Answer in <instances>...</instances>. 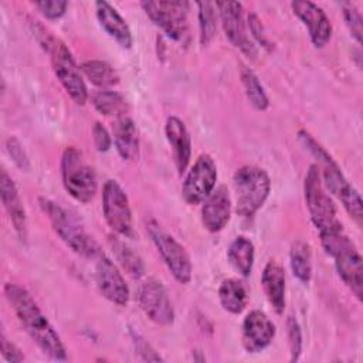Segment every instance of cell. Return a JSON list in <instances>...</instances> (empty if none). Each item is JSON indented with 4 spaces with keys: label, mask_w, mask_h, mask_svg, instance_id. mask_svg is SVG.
<instances>
[{
    "label": "cell",
    "mask_w": 363,
    "mask_h": 363,
    "mask_svg": "<svg viewBox=\"0 0 363 363\" xmlns=\"http://www.w3.org/2000/svg\"><path fill=\"white\" fill-rule=\"evenodd\" d=\"M288 328V339L291 349V360H298L302 350V333L298 322L291 316L286 323Z\"/></svg>",
    "instance_id": "34"
},
{
    "label": "cell",
    "mask_w": 363,
    "mask_h": 363,
    "mask_svg": "<svg viewBox=\"0 0 363 363\" xmlns=\"http://www.w3.org/2000/svg\"><path fill=\"white\" fill-rule=\"evenodd\" d=\"M7 150L13 159V162L21 169V170H28L30 162L28 157L21 146V143L16 138H9L7 139Z\"/></svg>",
    "instance_id": "35"
},
{
    "label": "cell",
    "mask_w": 363,
    "mask_h": 363,
    "mask_svg": "<svg viewBox=\"0 0 363 363\" xmlns=\"http://www.w3.org/2000/svg\"><path fill=\"white\" fill-rule=\"evenodd\" d=\"M218 299L224 311L233 315H238L247 306L248 292L241 281L235 278H228L224 279L218 288Z\"/></svg>",
    "instance_id": "25"
},
{
    "label": "cell",
    "mask_w": 363,
    "mask_h": 363,
    "mask_svg": "<svg viewBox=\"0 0 363 363\" xmlns=\"http://www.w3.org/2000/svg\"><path fill=\"white\" fill-rule=\"evenodd\" d=\"M0 196L3 206L13 223V227L17 235L21 240L27 238V216L20 199L18 190L13 182V179L7 174L6 170H1L0 176Z\"/></svg>",
    "instance_id": "20"
},
{
    "label": "cell",
    "mask_w": 363,
    "mask_h": 363,
    "mask_svg": "<svg viewBox=\"0 0 363 363\" xmlns=\"http://www.w3.org/2000/svg\"><path fill=\"white\" fill-rule=\"evenodd\" d=\"M294 14L306 26L309 38L316 48L325 47L332 37V23L326 13L315 3L296 0L291 3Z\"/></svg>",
    "instance_id": "16"
},
{
    "label": "cell",
    "mask_w": 363,
    "mask_h": 363,
    "mask_svg": "<svg viewBox=\"0 0 363 363\" xmlns=\"http://www.w3.org/2000/svg\"><path fill=\"white\" fill-rule=\"evenodd\" d=\"M92 138H94V145L96 147L98 152H108L111 145H112V138L109 135V132L106 130V128L96 122L92 128Z\"/></svg>",
    "instance_id": "36"
},
{
    "label": "cell",
    "mask_w": 363,
    "mask_h": 363,
    "mask_svg": "<svg viewBox=\"0 0 363 363\" xmlns=\"http://www.w3.org/2000/svg\"><path fill=\"white\" fill-rule=\"evenodd\" d=\"M38 203L50 218L52 230L75 254L94 259L102 252L98 242L85 231L84 225L71 211L45 197H40Z\"/></svg>",
    "instance_id": "4"
},
{
    "label": "cell",
    "mask_w": 363,
    "mask_h": 363,
    "mask_svg": "<svg viewBox=\"0 0 363 363\" xmlns=\"http://www.w3.org/2000/svg\"><path fill=\"white\" fill-rule=\"evenodd\" d=\"M102 213L106 224L113 233L126 238L135 235L129 199L116 180L109 179L104 183Z\"/></svg>",
    "instance_id": "11"
},
{
    "label": "cell",
    "mask_w": 363,
    "mask_h": 363,
    "mask_svg": "<svg viewBox=\"0 0 363 363\" xmlns=\"http://www.w3.org/2000/svg\"><path fill=\"white\" fill-rule=\"evenodd\" d=\"M41 33L43 34H37V35H40L38 40L41 45L50 54L55 77L58 78V81L61 82L62 88L69 95V98L75 104L84 105L88 99V91L82 79L81 69L77 65L71 51L60 38L52 37L43 27H41Z\"/></svg>",
    "instance_id": "5"
},
{
    "label": "cell",
    "mask_w": 363,
    "mask_h": 363,
    "mask_svg": "<svg viewBox=\"0 0 363 363\" xmlns=\"http://www.w3.org/2000/svg\"><path fill=\"white\" fill-rule=\"evenodd\" d=\"M166 139L173 150V159L179 174H183L191 159V140L184 122L177 116H169L164 125Z\"/></svg>",
    "instance_id": "19"
},
{
    "label": "cell",
    "mask_w": 363,
    "mask_h": 363,
    "mask_svg": "<svg viewBox=\"0 0 363 363\" xmlns=\"http://www.w3.org/2000/svg\"><path fill=\"white\" fill-rule=\"evenodd\" d=\"M217 182V166L214 159L203 153L200 155L190 170L187 172L182 196L187 204H199L206 200V197L214 190Z\"/></svg>",
    "instance_id": "12"
},
{
    "label": "cell",
    "mask_w": 363,
    "mask_h": 363,
    "mask_svg": "<svg viewBox=\"0 0 363 363\" xmlns=\"http://www.w3.org/2000/svg\"><path fill=\"white\" fill-rule=\"evenodd\" d=\"M95 13L101 27L123 48H130L133 44V37L130 28L125 18L118 13V10L108 1H96Z\"/></svg>",
    "instance_id": "21"
},
{
    "label": "cell",
    "mask_w": 363,
    "mask_h": 363,
    "mask_svg": "<svg viewBox=\"0 0 363 363\" xmlns=\"http://www.w3.org/2000/svg\"><path fill=\"white\" fill-rule=\"evenodd\" d=\"M235 193V211L241 217L254 216L265 203L271 191L268 173L252 164L241 166L233 176Z\"/></svg>",
    "instance_id": "6"
},
{
    "label": "cell",
    "mask_w": 363,
    "mask_h": 363,
    "mask_svg": "<svg viewBox=\"0 0 363 363\" xmlns=\"http://www.w3.org/2000/svg\"><path fill=\"white\" fill-rule=\"evenodd\" d=\"M240 78L245 91V95L250 101V104L257 111H265L269 106V99L265 94V89L262 84L259 82L258 77L245 65H241L240 68Z\"/></svg>",
    "instance_id": "30"
},
{
    "label": "cell",
    "mask_w": 363,
    "mask_h": 363,
    "mask_svg": "<svg viewBox=\"0 0 363 363\" xmlns=\"http://www.w3.org/2000/svg\"><path fill=\"white\" fill-rule=\"evenodd\" d=\"M81 72L98 88H109L119 82V75L115 68L106 61L101 60H89L81 64Z\"/></svg>",
    "instance_id": "26"
},
{
    "label": "cell",
    "mask_w": 363,
    "mask_h": 363,
    "mask_svg": "<svg viewBox=\"0 0 363 363\" xmlns=\"http://www.w3.org/2000/svg\"><path fill=\"white\" fill-rule=\"evenodd\" d=\"M199 7V27H200V43L208 45L216 35L217 30V14L216 4L210 1L197 3Z\"/></svg>",
    "instance_id": "31"
},
{
    "label": "cell",
    "mask_w": 363,
    "mask_h": 363,
    "mask_svg": "<svg viewBox=\"0 0 363 363\" xmlns=\"http://www.w3.org/2000/svg\"><path fill=\"white\" fill-rule=\"evenodd\" d=\"M113 142L119 156L128 162H136L139 157V138L135 122L123 115L116 118L113 126Z\"/></svg>",
    "instance_id": "23"
},
{
    "label": "cell",
    "mask_w": 363,
    "mask_h": 363,
    "mask_svg": "<svg viewBox=\"0 0 363 363\" xmlns=\"http://www.w3.org/2000/svg\"><path fill=\"white\" fill-rule=\"evenodd\" d=\"M322 247L335 259L339 278L352 291L359 302L363 299L362 255L343 230L319 234Z\"/></svg>",
    "instance_id": "3"
},
{
    "label": "cell",
    "mask_w": 363,
    "mask_h": 363,
    "mask_svg": "<svg viewBox=\"0 0 363 363\" xmlns=\"http://www.w3.org/2000/svg\"><path fill=\"white\" fill-rule=\"evenodd\" d=\"M109 245L121 264V267L133 278H140L145 274V265L142 262V258L123 241L119 238L109 235Z\"/></svg>",
    "instance_id": "28"
},
{
    "label": "cell",
    "mask_w": 363,
    "mask_h": 363,
    "mask_svg": "<svg viewBox=\"0 0 363 363\" xmlns=\"http://www.w3.org/2000/svg\"><path fill=\"white\" fill-rule=\"evenodd\" d=\"M94 261V278L99 292L112 303L126 306L129 302V288L118 267L104 252L96 255Z\"/></svg>",
    "instance_id": "14"
},
{
    "label": "cell",
    "mask_w": 363,
    "mask_h": 363,
    "mask_svg": "<svg viewBox=\"0 0 363 363\" xmlns=\"http://www.w3.org/2000/svg\"><path fill=\"white\" fill-rule=\"evenodd\" d=\"M216 9H218L221 26L230 43L240 48L245 55L255 57L257 50L247 35L242 4L238 1H218L216 3Z\"/></svg>",
    "instance_id": "15"
},
{
    "label": "cell",
    "mask_w": 363,
    "mask_h": 363,
    "mask_svg": "<svg viewBox=\"0 0 363 363\" xmlns=\"http://www.w3.org/2000/svg\"><path fill=\"white\" fill-rule=\"evenodd\" d=\"M231 217V197L224 186L214 189L201 207V223L210 233L221 231Z\"/></svg>",
    "instance_id": "18"
},
{
    "label": "cell",
    "mask_w": 363,
    "mask_h": 363,
    "mask_svg": "<svg viewBox=\"0 0 363 363\" xmlns=\"http://www.w3.org/2000/svg\"><path fill=\"white\" fill-rule=\"evenodd\" d=\"M261 285L274 311L281 315L285 309V271L281 264L271 259L262 269Z\"/></svg>",
    "instance_id": "22"
},
{
    "label": "cell",
    "mask_w": 363,
    "mask_h": 363,
    "mask_svg": "<svg viewBox=\"0 0 363 363\" xmlns=\"http://www.w3.org/2000/svg\"><path fill=\"white\" fill-rule=\"evenodd\" d=\"M92 105L94 108L105 115V116H116L121 118L125 115L128 106H126V101L125 98L115 91H109V89H101L96 91L92 98Z\"/></svg>",
    "instance_id": "29"
},
{
    "label": "cell",
    "mask_w": 363,
    "mask_h": 363,
    "mask_svg": "<svg viewBox=\"0 0 363 363\" xmlns=\"http://www.w3.org/2000/svg\"><path fill=\"white\" fill-rule=\"evenodd\" d=\"M139 305L143 313L156 325L169 326L174 320V311L166 288L156 278H147L139 289Z\"/></svg>",
    "instance_id": "13"
},
{
    "label": "cell",
    "mask_w": 363,
    "mask_h": 363,
    "mask_svg": "<svg viewBox=\"0 0 363 363\" xmlns=\"http://www.w3.org/2000/svg\"><path fill=\"white\" fill-rule=\"evenodd\" d=\"M254 244L244 235L235 237L227 250V258L231 267L242 277H250L254 265Z\"/></svg>",
    "instance_id": "24"
},
{
    "label": "cell",
    "mask_w": 363,
    "mask_h": 363,
    "mask_svg": "<svg viewBox=\"0 0 363 363\" xmlns=\"http://www.w3.org/2000/svg\"><path fill=\"white\" fill-rule=\"evenodd\" d=\"M142 9L147 17L160 27L164 34L173 41L179 43L183 47H187L190 43V26L187 20L189 3L186 1H142Z\"/></svg>",
    "instance_id": "9"
},
{
    "label": "cell",
    "mask_w": 363,
    "mask_h": 363,
    "mask_svg": "<svg viewBox=\"0 0 363 363\" xmlns=\"http://www.w3.org/2000/svg\"><path fill=\"white\" fill-rule=\"evenodd\" d=\"M299 142L316 157L319 163V173L322 183L326 189V191H330L333 196H336L349 216L357 223V225H362L363 221V203L360 199V194L357 190L346 180L343 176L340 167L333 160V157L312 138V135L303 129L298 132Z\"/></svg>",
    "instance_id": "2"
},
{
    "label": "cell",
    "mask_w": 363,
    "mask_h": 363,
    "mask_svg": "<svg viewBox=\"0 0 363 363\" xmlns=\"http://www.w3.org/2000/svg\"><path fill=\"white\" fill-rule=\"evenodd\" d=\"M343 18L346 23V27L350 31V35L357 41V44L362 43V35H363V27H362V14L357 10V7L352 3H343Z\"/></svg>",
    "instance_id": "32"
},
{
    "label": "cell",
    "mask_w": 363,
    "mask_h": 363,
    "mask_svg": "<svg viewBox=\"0 0 363 363\" xmlns=\"http://www.w3.org/2000/svg\"><path fill=\"white\" fill-rule=\"evenodd\" d=\"M248 26H250V30H251L254 38H255L262 47L269 48V41H268V38H267V35H265L264 27H262L261 20L258 18L257 14L251 13V14L248 16Z\"/></svg>",
    "instance_id": "38"
},
{
    "label": "cell",
    "mask_w": 363,
    "mask_h": 363,
    "mask_svg": "<svg viewBox=\"0 0 363 363\" xmlns=\"http://www.w3.org/2000/svg\"><path fill=\"white\" fill-rule=\"evenodd\" d=\"M133 342H135L136 350H138L140 354H143V359H145V360H152V359H150V356L147 354V352H150V353H155V350H153V349H152V347H150V346L146 343V340H145V339H142L140 336H138V335H136ZM155 354H156V353H155Z\"/></svg>",
    "instance_id": "39"
},
{
    "label": "cell",
    "mask_w": 363,
    "mask_h": 363,
    "mask_svg": "<svg viewBox=\"0 0 363 363\" xmlns=\"http://www.w3.org/2000/svg\"><path fill=\"white\" fill-rule=\"evenodd\" d=\"M147 233L160 254L167 269L179 284H189L191 281V261L184 247L169 233H166L160 224L155 220L146 223Z\"/></svg>",
    "instance_id": "10"
},
{
    "label": "cell",
    "mask_w": 363,
    "mask_h": 363,
    "mask_svg": "<svg viewBox=\"0 0 363 363\" xmlns=\"http://www.w3.org/2000/svg\"><path fill=\"white\" fill-rule=\"evenodd\" d=\"M275 337V325L261 311L254 309L242 320L241 342L248 353H258L268 347Z\"/></svg>",
    "instance_id": "17"
},
{
    "label": "cell",
    "mask_w": 363,
    "mask_h": 363,
    "mask_svg": "<svg viewBox=\"0 0 363 363\" xmlns=\"http://www.w3.org/2000/svg\"><path fill=\"white\" fill-rule=\"evenodd\" d=\"M4 295L13 306L24 330L43 353L52 360H65L67 352L60 335L41 312L30 292L17 284L9 282L4 285Z\"/></svg>",
    "instance_id": "1"
},
{
    "label": "cell",
    "mask_w": 363,
    "mask_h": 363,
    "mask_svg": "<svg viewBox=\"0 0 363 363\" xmlns=\"http://www.w3.org/2000/svg\"><path fill=\"white\" fill-rule=\"evenodd\" d=\"M303 194L311 220L318 228L319 234L343 230L337 217L336 206L322 183L318 164H311L306 172Z\"/></svg>",
    "instance_id": "7"
},
{
    "label": "cell",
    "mask_w": 363,
    "mask_h": 363,
    "mask_svg": "<svg viewBox=\"0 0 363 363\" xmlns=\"http://www.w3.org/2000/svg\"><path fill=\"white\" fill-rule=\"evenodd\" d=\"M289 264L292 274L303 284H308L312 277V254L311 247L305 241H295L289 251Z\"/></svg>",
    "instance_id": "27"
},
{
    "label": "cell",
    "mask_w": 363,
    "mask_h": 363,
    "mask_svg": "<svg viewBox=\"0 0 363 363\" xmlns=\"http://www.w3.org/2000/svg\"><path fill=\"white\" fill-rule=\"evenodd\" d=\"M61 176L65 190L77 201L89 203L96 193V174L81 150L69 146L61 157Z\"/></svg>",
    "instance_id": "8"
},
{
    "label": "cell",
    "mask_w": 363,
    "mask_h": 363,
    "mask_svg": "<svg viewBox=\"0 0 363 363\" xmlns=\"http://www.w3.org/2000/svg\"><path fill=\"white\" fill-rule=\"evenodd\" d=\"M0 346H1V354L7 362H23L24 360V354L21 353V350L13 342H10L3 333L0 336Z\"/></svg>",
    "instance_id": "37"
},
{
    "label": "cell",
    "mask_w": 363,
    "mask_h": 363,
    "mask_svg": "<svg viewBox=\"0 0 363 363\" xmlns=\"http://www.w3.org/2000/svg\"><path fill=\"white\" fill-rule=\"evenodd\" d=\"M34 6L38 9V11L48 20H57L60 17H62L67 11L68 3L67 1H61V0H44V1H37L34 3Z\"/></svg>",
    "instance_id": "33"
}]
</instances>
